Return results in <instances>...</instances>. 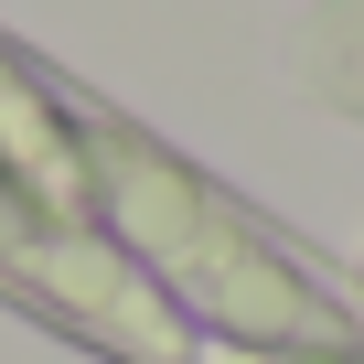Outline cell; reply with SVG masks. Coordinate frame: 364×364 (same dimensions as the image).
Listing matches in <instances>:
<instances>
[{
    "instance_id": "1",
    "label": "cell",
    "mask_w": 364,
    "mask_h": 364,
    "mask_svg": "<svg viewBox=\"0 0 364 364\" xmlns=\"http://www.w3.org/2000/svg\"><path fill=\"white\" fill-rule=\"evenodd\" d=\"M225 364H364V353H225Z\"/></svg>"
}]
</instances>
